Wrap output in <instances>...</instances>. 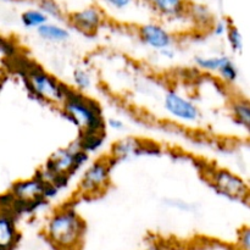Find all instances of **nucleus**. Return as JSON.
<instances>
[{"mask_svg": "<svg viewBox=\"0 0 250 250\" xmlns=\"http://www.w3.org/2000/svg\"><path fill=\"white\" fill-rule=\"evenodd\" d=\"M84 233V220L70 207L54 211L44 227L46 239L58 250H80Z\"/></svg>", "mask_w": 250, "mask_h": 250, "instance_id": "f257e3e1", "label": "nucleus"}, {"mask_svg": "<svg viewBox=\"0 0 250 250\" xmlns=\"http://www.w3.org/2000/svg\"><path fill=\"white\" fill-rule=\"evenodd\" d=\"M63 116L70 120L81 132H105L103 109L94 99L85 97L83 93L71 89L67 98L61 105Z\"/></svg>", "mask_w": 250, "mask_h": 250, "instance_id": "f03ea898", "label": "nucleus"}, {"mask_svg": "<svg viewBox=\"0 0 250 250\" xmlns=\"http://www.w3.org/2000/svg\"><path fill=\"white\" fill-rule=\"evenodd\" d=\"M26 84L28 90L37 99L43 100L49 104L61 106L67 98L72 88L60 82L39 66L26 68Z\"/></svg>", "mask_w": 250, "mask_h": 250, "instance_id": "7ed1b4c3", "label": "nucleus"}, {"mask_svg": "<svg viewBox=\"0 0 250 250\" xmlns=\"http://www.w3.org/2000/svg\"><path fill=\"white\" fill-rule=\"evenodd\" d=\"M114 164L115 161L110 156L100 158L90 164L81 177L78 192L83 197H95L104 193L110 185Z\"/></svg>", "mask_w": 250, "mask_h": 250, "instance_id": "20e7f679", "label": "nucleus"}, {"mask_svg": "<svg viewBox=\"0 0 250 250\" xmlns=\"http://www.w3.org/2000/svg\"><path fill=\"white\" fill-rule=\"evenodd\" d=\"M89 161V155L73 143L67 148H61L50 155L43 170L50 175L72 176Z\"/></svg>", "mask_w": 250, "mask_h": 250, "instance_id": "39448f33", "label": "nucleus"}, {"mask_svg": "<svg viewBox=\"0 0 250 250\" xmlns=\"http://www.w3.org/2000/svg\"><path fill=\"white\" fill-rule=\"evenodd\" d=\"M209 182L219 194L232 200L248 203L249 186L242 176L227 168H215L209 175Z\"/></svg>", "mask_w": 250, "mask_h": 250, "instance_id": "423d86ee", "label": "nucleus"}, {"mask_svg": "<svg viewBox=\"0 0 250 250\" xmlns=\"http://www.w3.org/2000/svg\"><path fill=\"white\" fill-rule=\"evenodd\" d=\"M164 109L171 117L183 124H197L202 117L197 104L175 89L166 92L164 97Z\"/></svg>", "mask_w": 250, "mask_h": 250, "instance_id": "0eeeda50", "label": "nucleus"}, {"mask_svg": "<svg viewBox=\"0 0 250 250\" xmlns=\"http://www.w3.org/2000/svg\"><path fill=\"white\" fill-rule=\"evenodd\" d=\"M68 22L73 28L85 36L97 33L105 21L104 12L97 6H88L68 15Z\"/></svg>", "mask_w": 250, "mask_h": 250, "instance_id": "6e6552de", "label": "nucleus"}, {"mask_svg": "<svg viewBox=\"0 0 250 250\" xmlns=\"http://www.w3.org/2000/svg\"><path fill=\"white\" fill-rule=\"evenodd\" d=\"M138 37L144 45L156 51L172 48L175 43L173 34L163 24L155 23V22L142 24L138 28Z\"/></svg>", "mask_w": 250, "mask_h": 250, "instance_id": "1a4fd4ad", "label": "nucleus"}, {"mask_svg": "<svg viewBox=\"0 0 250 250\" xmlns=\"http://www.w3.org/2000/svg\"><path fill=\"white\" fill-rule=\"evenodd\" d=\"M44 185H45V182L43 180H41L38 176H34L29 180H22L19 181V182H15L10 192L17 200H21V202L44 199Z\"/></svg>", "mask_w": 250, "mask_h": 250, "instance_id": "9d476101", "label": "nucleus"}, {"mask_svg": "<svg viewBox=\"0 0 250 250\" xmlns=\"http://www.w3.org/2000/svg\"><path fill=\"white\" fill-rule=\"evenodd\" d=\"M146 154V142L141 141L133 137H126L117 141L111 146V155L110 158L117 163V161L126 160L132 156H139Z\"/></svg>", "mask_w": 250, "mask_h": 250, "instance_id": "9b49d317", "label": "nucleus"}, {"mask_svg": "<svg viewBox=\"0 0 250 250\" xmlns=\"http://www.w3.org/2000/svg\"><path fill=\"white\" fill-rule=\"evenodd\" d=\"M20 241L16 219L10 212L0 211V248L14 250Z\"/></svg>", "mask_w": 250, "mask_h": 250, "instance_id": "f8f14e48", "label": "nucleus"}, {"mask_svg": "<svg viewBox=\"0 0 250 250\" xmlns=\"http://www.w3.org/2000/svg\"><path fill=\"white\" fill-rule=\"evenodd\" d=\"M151 9L164 19H180L187 14V0H146Z\"/></svg>", "mask_w": 250, "mask_h": 250, "instance_id": "ddd939ff", "label": "nucleus"}, {"mask_svg": "<svg viewBox=\"0 0 250 250\" xmlns=\"http://www.w3.org/2000/svg\"><path fill=\"white\" fill-rule=\"evenodd\" d=\"M105 143V132H81L76 141L78 149L90 155L103 148Z\"/></svg>", "mask_w": 250, "mask_h": 250, "instance_id": "4468645a", "label": "nucleus"}, {"mask_svg": "<svg viewBox=\"0 0 250 250\" xmlns=\"http://www.w3.org/2000/svg\"><path fill=\"white\" fill-rule=\"evenodd\" d=\"M37 33L43 41L50 43H63L70 39V31L58 23L46 22L37 29Z\"/></svg>", "mask_w": 250, "mask_h": 250, "instance_id": "2eb2a0df", "label": "nucleus"}, {"mask_svg": "<svg viewBox=\"0 0 250 250\" xmlns=\"http://www.w3.org/2000/svg\"><path fill=\"white\" fill-rule=\"evenodd\" d=\"M231 112L233 121L238 126L249 131L250 127V103L247 98L239 97L231 104Z\"/></svg>", "mask_w": 250, "mask_h": 250, "instance_id": "dca6fc26", "label": "nucleus"}, {"mask_svg": "<svg viewBox=\"0 0 250 250\" xmlns=\"http://www.w3.org/2000/svg\"><path fill=\"white\" fill-rule=\"evenodd\" d=\"M216 73L227 84H233L239 78V70L237 67L236 62L227 55L225 56L224 62L221 63V66H220Z\"/></svg>", "mask_w": 250, "mask_h": 250, "instance_id": "f3484780", "label": "nucleus"}, {"mask_svg": "<svg viewBox=\"0 0 250 250\" xmlns=\"http://www.w3.org/2000/svg\"><path fill=\"white\" fill-rule=\"evenodd\" d=\"M48 17L43 14L39 9H29L22 12L21 15V22L26 28L28 29H38L39 27L46 23Z\"/></svg>", "mask_w": 250, "mask_h": 250, "instance_id": "a211bd4d", "label": "nucleus"}, {"mask_svg": "<svg viewBox=\"0 0 250 250\" xmlns=\"http://www.w3.org/2000/svg\"><path fill=\"white\" fill-rule=\"evenodd\" d=\"M72 81H73V89H76L77 92L84 93L87 90H89L93 85V78L90 76V73L88 72L85 68L77 67L73 71L72 75Z\"/></svg>", "mask_w": 250, "mask_h": 250, "instance_id": "6ab92c4d", "label": "nucleus"}, {"mask_svg": "<svg viewBox=\"0 0 250 250\" xmlns=\"http://www.w3.org/2000/svg\"><path fill=\"white\" fill-rule=\"evenodd\" d=\"M225 56L226 55H219V56H195L194 63L197 65L198 68L202 71H207V72H217L221 63L224 62Z\"/></svg>", "mask_w": 250, "mask_h": 250, "instance_id": "aec40b11", "label": "nucleus"}, {"mask_svg": "<svg viewBox=\"0 0 250 250\" xmlns=\"http://www.w3.org/2000/svg\"><path fill=\"white\" fill-rule=\"evenodd\" d=\"M37 4H38V9L48 19L53 17L55 20H63V17H65L62 7L55 0H37Z\"/></svg>", "mask_w": 250, "mask_h": 250, "instance_id": "412c9836", "label": "nucleus"}, {"mask_svg": "<svg viewBox=\"0 0 250 250\" xmlns=\"http://www.w3.org/2000/svg\"><path fill=\"white\" fill-rule=\"evenodd\" d=\"M189 11L192 15L193 20L197 23L202 24L204 27H211L212 24V16L208 7L203 6V5H188L187 12Z\"/></svg>", "mask_w": 250, "mask_h": 250, "instance_id": "4be33fe9", "label": "nucleus"}, {"mask_svg": "<svg viewBox=\"0 0 250 250\" xmlns=\"http://www.w3.org/2000/svg\"><path fill=\"white\" fill-rule=\"evenodd\" d=\"M226 37L232 51L237 54H241L244 48V42H243V36H242V33L239 32V29L237 28L234 24L229 23V28H227V32H226Z\"/></svg>", "mask_w": 250, "mask_h": 250, "instance_id": "5701e85b", "label": "nucleus"}, {"mask_svg": "<svg viewBox=\"0 0 250 250\" xmlns=\"http://www.w3.org/2000/svg\"><path fill=\"white\" fill-rule=\"evenodd\" d=\"M165 204L167 205V207L173 208V209L180 210V211H183V212H190L194 210L193 204L185 202V200L182 199H171L170 198V199L165 200Z\"/></svg>", "mask_w": 250, "mask_h": 250, "instance_id": "b1692460", "label": "nucleus"}, {"mask_svg": "<svg viewBox=\"0 0 250 250\" xmlns=\"http://www.w3.org/2000/svg\"><path fill=\"white\" fill-rule=\"evenodd\" d=\"M16 53V46L10 39L5 37H0V56L4 58H10Z\"/></svg>", "mask_w": 250, "mask_h": 250, "instance_id": "393cba45", "label": "nucleus"}, {"mask_svg": "<svg viewBox=\"0 0 250 250\" xmlns=\"http://www.w3.org/2000/svg\"><path fill=\"white\" fill-rule=\"evenodd\" d=\"M237 244L239 250H250V229L248 226H244L239 231Z\"/></svg>", "mask_w": 250, "mask_h": 250, "instance_id": "a878e982", "label": "nucleus"}, {"mask_svg": "<svg viewBox=\"0 0 250 250\" xmlns=\"http://www.w3.org/2000/svg\"><path fill=\"white\" fill-rule=\"evenodd\" d=\"M229 23H227L226 21H217L215 22V23L211 24V31H212V34L216 37H221V36H226V32H227V28H229Z\"/></svg>", "mask_w": 250, "mask_h": 250, "instance_id": "bb28decb", "label": "nucleus"}, {"mask_svg": "<svg viewBox=\"0 0 250 250\" xmlns=\"http://www.w3.org/2000/svg\"><path fill=\"white\" fill-rule=\"evenodd\" d=\"M105 124H106L107 127H110V128L117 132L124 131V129L126 128V124H125L121 119H117V117H111V119H109L107 121H105Z\"/></svg>", "mask_w": 250, "mask_h": 250, "instance_id": "cd10ccee", "label": "nucleus"}, {"mask_svg": "<svg viewBox=\"0 0 250 250\" xmlns=\"http://www.w3.org/2000/svg\"><path fill=\"white\" fill-rule=\"evenodd\" d=\"M104 1L106 4H109L110 6L114 7V9L124 10L126 7H128L133 2V0H104Z\"/></svg>", "mask_w": 250, "mask_h": 250, "instance_id": "c85d7f7f", "label": "nucleus"}, {"mask_svg": "<svg viewBox=\"0 0 250 250\" xmlns=\"http://www.w3.org/2000/svg\"><path fill=\"white\" fill-rule=\"evenodd\" d=\"M159 53H160L161 56H164L165 59H167V60H172V59H175V56H176V51L173 50L172 48L164 49V50L159 51Z\"/></svg>", "mask_w": 250, "mask_h": 250, "instance_id": "c756f323", "label": "nucleus"}, {"mask_svg": "<svg viewBox=\"0 0 250 250\" xmlns=\"http://www.w3.org/2000/svg\"><path fill=\"white\" fill-rule=\"evenodd\" d=\"M1 88H2V80L1 77H0V90H1Z\"/></svg>", "mask_w": 250, "mask_h": 250, "instance_id": "7c9ffc66", "label": "nucleus"}]
</instances>
